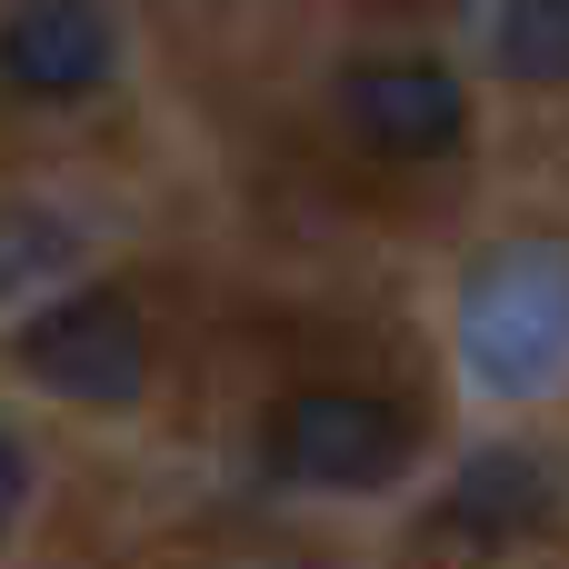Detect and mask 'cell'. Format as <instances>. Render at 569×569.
<instances>
[{
    "label": "cell",
    "instance_id": "6da1fadb",
    "mask_svg": "<svg viewBox=\"0 0 569 569\" xmlns=\"http://www.w3.org/2000/svg\"><path fill=\"white\" fill-rule=\"evenodd\" d=\"M410 450H420V430L380 390L320 380V390H290L270 410V470L300 480V490H380V480L410 470Z\"/></svg>",
    "mask_w": 569,
    "mask_h": 569
},
{
    "label": "cell",
    "instance_id": "7a4b0ae2",
    "mask_svg": "<svg viewBox=\"0 0 569 569\" xmlns=\"http://www.w3.org/2000/svg\"><path fill=\"white\" fill-rule=\"evenodd\" d=\"M20 370L40 380V390H60V400H80V410H120V400H140V380H150V330H140V310H130V290H70V300H50L30 330H20Z\"/></svg>",
    "mask_w": 569,
    "mask_h": 569
},
{
    "label": "cell",
    "instance_id": "3957f363",
    "mask_svg": "<svg viewBox=\"0 0 569 569\" xmlns=\"http://www.w3.org/2000/svg\"><path fill=\"white\" fill-rule=\"evenodd\" d=\"M470 350L500 390H540L569 360V250H500L470 290Z\"/></svg>",
    "mask_w": 569,
    "mask_h": 569
},
{
    "label": "cell",
    "instance_id": "277c9868",
    "mask_svg": "<svg viewBox=\"0 0 569 569\" xmlns=\"http://www.w3.org/2000/svg\"><path fill=\"white\" fill-rule=\"evenodd\" d=\"M340 120H350L380 160H440V150H460L470 100H460V80H450L440 60L380 50V60H350V70H340Z\"/></svg>",
    "mask_w": 569,
    "mask_h": 569
},
{
    "label": "cell",
    "instance_id": "5b68a950",
    "mask_svg": "<svg viewBox=\"0 0 569 569\" xmlns=\"http://www.w3.org/2000/svg\"><path fill=\"white\" fill-rule=\"evenodd\" d=\"M120 60V30L100 0H20L0 20V90L20 100H90Z\"/></svg>",
    "mask_w": 569,
    "mask_h": 569
},
{
    "label": "cell",
    "instance_id": "8992f818",
    "mask_svg": "<svg viewBox=\"0 0 569 569\" xmlns=\"http://www.w3.org/2000/svg\"><path fill=\"white\" fill-rule=\"evenodd\" d=\"M550 520V470L520 460V450H480L450 490V530L460 540H530Z\"/></svg>",
    "mask_w": 569,
    "mask_h": 569
},
{
    "label": "cell",
    "instance_id": "52a82bcc",
    "mask_svg": "<svg viewBox=\"0 0 569 569\" xmlns=\"http://www.w3.org/2000/svg\"><path fill=\"white\" fill-rule=\"evenodd\" d=\"M500 70L530 80V90H560L569 80V0H510L500 10Z\"/></svg>",
    "mask_w": 569,
    "mask_h": 569
},
{
    "label": "cell",
    "instance_id": "ba28073f",
    "mask_svg": "<svg viewBox=\"0 0 569 569\" xmlns=\"http://www.w3.org/2000/svg\"><path fill=\"white\" fill-rule=\"evenodd\" d=\"M60 260H70V230H60V220H40V210H0V290L40 280V270H60Z\"/></svg>",
    "mask_w": 569,
    "mask_h": 569
},
{
    "label": "cell",
    "instance_id": "9c48e42d",
    "mask_svg": "<svg viewBox=\"0 0 569 569\" xmlns=\"http://www.w3.org/2000/svg\"><path fill=\"white\" fill-rule=\"evenodd\" d=\"M20 500H30V460H20V440L0 430V530L20 520Z\"/></svg>",
    "mask_w": 569,
    "mask_h": 569
}]
</instances>
